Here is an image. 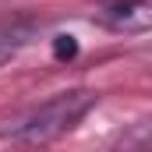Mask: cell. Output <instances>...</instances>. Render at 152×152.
Wrapping results in <instances>:
<instances>
[{
	"label": "cell",
	"mask_w": 152,
	"mask_h": 152,
	"mask_svg": "<svg viewBox=\"0 0 152 152\" xmlns=\"http://www.w3.org/2000/svg\"><path fill=\"white\" fill-rule=\"evenodd\" d=\"M96 99H99V96H96V92H88V88L60 92V96H53V99H46V103L32 106V110L18 113L14 120L0 124V138L28 142V145H36V142H50V138H57V134L71 131L78 120L96 106Z\"/></svg>",
	"instance_id": "obj_1"
},
{
	"label": "cell",
	"mask_w": 152,
	"mask_h": 152,
	"mask_svg": "<svg viewBox=\"0 0 152 152\" xmlns=\"http://www.w3.org/2000/svg\"><path fill=\"white\" fill-rule=\"evenodd\" d=\"M99 21L124 36H145L152 28V4L149 0H110L99 7Z\"/></svg>",
	"instance_id": "obj_2"
},
{
	"label": "cell",
	"mask_w": 152,
	"mask_h": 152,
	"mask_svg": "<svg viewBox=\"0 0 152 152\" xmlns=\"http://www.w3.org/2000/svg\"><path fill=\"white\" fill-rule=\"evenodd\" d=\"M32 25H11V28H0V64L4 60H11L28 39H32Z\"/></svg>",
	"instance_id": "obj_3"
},
{
	"label": "cell",
	"mask_w": 152,
	"mask_h": 152,
	"mask_svg": "<svg viewBox=\"0 0 152 152\" xmlns=\"http://www.w3.org/2000/svg\"><path fill=\"white\" fill-rule=\"evenodd\" d=\"M53 57H57V60H71V57H78L75 36H57V39H53Z\"/></svg>",
	"instance_id": "obj_4"
}]
</instances>
